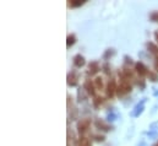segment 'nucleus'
<instances>
[{"label":"nucleus","mask_w":158,"mask_h":146,"mask_svg":"<svg viewBox=\"0 0 158 146\" xmlns=\"http://www.w3.org/2000/svg\"><path fill=\"white\" fill-rule=\"evenodd\" d=\"M131 88H132V87H131L130 81L126 80V79L121 75V80H120L118 87H117V93H118V96L119 97H123V96L130 93V92H131Z\"/></svg>","instance_id":"f257e3e1"},{"label":"nucleus","mask_w":158,"mask_h":146,"mask_svg":"<svg viewBox=\"0 0 158 146\" xmlns=\"http://www.w3.org/2000/svg\"><path fill=\"white\" fill-rule=\"evenodd\" d=\"M146 101H147V98H142L141 102H139V103L134 107V110L130 112V115L134 117V118L140 117V114H141V113L143 112V110H145V103H146Z\"/></svg>","instance_id":"f03ea898"},{"label":"nucleus","mask_w":158,"mask_h":146,"mask_svg":"<svg viewBox=\"0 0 158 146\" xmlns=\"http://www.w3.org/2000/svg\"><path fill=\"white\" fill-rule=\"evenodd\" d=\"M147 48H148V52L155 58V69L156 71H158V47L153 43H147Z\"/></svg>","instance_id":"7ed1b4c3"},{"label":"nucleus","mask_w":158,"mask_h":146,"mask_svg":"<svg viewBox=\"0 0 158 146\" xmlns=\"http://www.w3.org/2000/svg\"><path fill=\"white\" fill-rule=\"evenodd\" d=\"M147 136L151 140H156L158 138V122H155L153 124L150 125V130L147 131Z\"/></svg>","instance_id":"20e7f679"},{"label":"nucleus","mask_w":158,"mask_h":146,"mask_svg":"<svg viewBox=\"0 0 158 146\" xmlns=\"http://www.w3.org/2000/svg\"><path fill=\"white\" fill-rule=\"evenodd\" d=\"M94 125H96V128H98L99 130H103V131H109V130L113 129L112 125H109L108 123H106V122L102 120V119H96Z\"/></svg>","instance_id":"39448f33"},{"label":"nucleus","mask_w":158,"mask_h":146,"mask_svg":"<svg viewBox=\"0 0 158 146\" xmlns=\"http://www.w3.org/2000/svg\"><path fill=\"white\" fill-rule=\"evenodd\" d=\"M91 125V120L89 119H81V122H79L77 124V130H79L80 134H83L87 131V129L89 128Z\"/></svg>","instance_id":"423d86ee"},{"label":"nucleus","mask_w":158,"mask_h":146,"mask_svg":"<svg viewBox=\"0 0 158 146\" xmlns=\"http://www.w3.org/2000/svg\"><path fill=\"white\" fill-rule=\"evenodd\" d=\"M83 90H86V92L89 95V96H94L96 93V86H94V82H92L91 80H87L83 85Z\"/></svg>","instance_id":"0eeeda50"},{"label":"nucleus","mask_w":158,"mask_h":146,"mask_svg":"<svg viewBox=\"0 0 158 146\" xmlns=\"http://www.w3.org/2000/svg\"><path fill=\"white\" fill-rule=\"evenodd\" d=\"M77 79H79V75L76 71H71L68 75V85L69 86H76L77 85Z\"/></svg>","instance_id":"6e6552de"},{"label":"nucleus","mask_w":158,"mask_h":146,"mask_svg":"<svg viewBox=\"0 0 158 146\" xmlns=\"http://www.w3.org/2000/svg\"><path fill=\"white\" fill-rule=\"evenodd\" d=\"M115 91H117L115 81H114V80H110V81L108 82V86H107V96H108V97H113Z\"/></svg>","instance_id":"1a4fd4ad"},{"label":"nucleus","mask_w":158,"mask_h":146,"mask_svg":"<svg viewBox=\"0 0 158 146\" xmlns=\"http://www.w3.org/2000/svg\"><path fill=\"white\" fill-rule=\"evenodd\" d=\"M135 68H136V71L140 74V76H147L148 73H150L148 69H147L142 63H136Z\"/></svg>","instance_id":"9d476101"},{"label":"nucleus","mask_w":158,"mask_h":146,"mask_svg":"<svg viewBox=\"0 0 158 146\" xmlns=\"http://www.w3.org/2000/svg\"><path fill=\"white\" fill-rule=\"evenodd\" d=\"M85 64H86V60H85L83 55L76 54V55L74 57V65H75L76 68H82Z\"/></svg>","instance_id":"9b49d317"},{"label":"nucleus","mask_w":158,"mask_h":146,"mask_svg":"<svg viewBox=\"0 0 158 146\" xmlns=\"http://www.w3.org/2000/svg\"><path fill=\"white\" fill-rule=\"evenodd\" d=\"M99 71V64L97 62H91L89 65H88V74L91 75H94Z\"/></svg>","instance_id":"f8f14e48"},{"label":"nucleus","mask_w":158,"mask_h":146,"mask_svg":"<svg viewBox=\"0 0 158 146\" xmlns=\"http://www.w3.org/2000/svg\"><path fill=\"white\" fill-rule=\"evenodd\" d=\"M75 146H92V145H91V141L87 138H81V139H79L75 143Z\"/></svg>","instance_id":"ddd939ff"},{"label":"nucleus","mask_w":158,"mask_h":146,"mask_svg":"<svg viewBox=\"0 0 158 146\" xmlns=\"http://www.w3.org/2000/svg\"><path fill=\"white\" fill-rule=\"evenodd\" d=\"M85 2H86L85 0H73V1L69 2V6H71V7H77V6L83 5Z\"/></svg>","instance_id":"4468645a"},{"label":"nucleus","mask_w":158,"mask_h":146,"mask_svg":"<svg viewBox=\"0 0 158 146\" xmlns=\"http://www.w3.org/2000/svg\"><path fill=\"white\" fill-rule=\"evenodd\" d=\"M117 118H118V115L114 113V110L108 112V114H107V120H108V122H114Z\"/></svg>","instance_id":"2eb2a0df"},{"label":"nucleus","mask_w":158,"mask_h":146,"mask_svg":"<svg viewBox=\"0 0 158 146\" xmlns=\"http://www.w3.org/2000/svg\"><path fill=\"white\" fill-rule=\"evenodd\" d=\"M76 42V38L74 35H70V36H68V42H66V45H68V48H70V45H73L74 43Z\"/></svg>","instance_id":"dca6fc26"},{"label":"nucleus","mask_w":158,"mask_h":146,"mask_svg":"<svg viewBox=\"0 0 158 146\" xmlns=\"http://www.w3.org/2000/svg\"><path fill=\"white\" fill-rule=\"evenodd\" d=\"M103 103V98L102 97H94V100H93V106L97 108L99 105H102Z\"/></svg>","instance_id":"f3484780"},{"label":"nucleus","mask_w":158,"mask_h":146,"mask_svg":"<svg viewBox=\"0 0 158 146\" xmlns=\"http://www.w3.org/2000/svg\"><path fill=\"white\" fill-rule=\"evenodd\" d=\"M115 54V50L114 49H107V52L104 53V59H108L109 57H113Z\"/></svg>","instance_id":"a211bd4d"},{"label":"nucleus","mask_w":158,"mask_h":146,"mask_svg":"<svg viewBox=\"0 0 158 146\" xmlns=\"http://www.w3.org/2000/svg\"><path fill=\"white\" fill-rule=\"evenodd\" d=\"M94 86H96V88H102L103 87V82H102V79L101 77H97L94 80Z\"/></svg>","instance_id":"6ab92c4d"},{"label":"nucleus","mask_w":158,"mask_h":146,"mask_svg":"<svg viewBox=\"0 0 158 146\" xmlns=\"http://www.w3.org/2000/svg\"><path fill=\"white\" fill-rule=\"evenodd\" d=\"M151 20L155 22H158V11H155L151 14Z\"/></svg>","instance_id":"aec40b11"},{"label":"nucleus","mask_w":158,"mask_h":146,"mask_svg":"<svg viewBox=\"0 0 158 146\" xmlns=\"http://www.w3.org/2000/svg\"><path fill=\"white\" fill-rule=\"evenodd\" d=\"M94 138H96L97 141H103V139H104L103 136H98V135H94Z\"/></svg>","instance_id":"412c9836"},{"label":"nucleus","mask_w":158,"mask_h":146,"mask_svg":"<svg viewBox=\"0 0 158 146\" xmlns=\"http://www.w3.org/2000/svg\"><path fill=\"white\" fill-rule=\"evenodd\" d=\"M137 146H146V141L145 140H141V143H139Z\"/></svg>","instance_id":"4be33fe9"},{"label":"nucleus","mask_w":158,"mask_h":146,"mask_svg":"<svg viewBox=\"0 0 158 146\" xmlns=\"http://www.w3.org/2000/svg\"><path fill=\"white\" fill-rule=\"evenodd\" d=\"M155 38H156V41L158 42V31H156V32H155Z\"/></svg>","instance_id":"5701e85b"}]
</instances>
